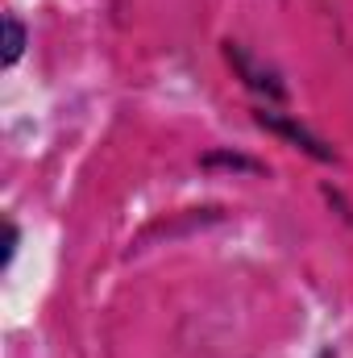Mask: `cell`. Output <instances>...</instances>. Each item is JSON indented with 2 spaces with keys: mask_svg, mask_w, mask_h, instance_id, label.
Wrapping results in <instances>:
<instances>
[{
  "mask_svg": "<svg viewBox=\"0 0 353 358\" xmlns=\"http://www.w3.org/2000/svg\"><path fill=\"white\" fill-rule=\"evenodd\" d=\"M4 34H8V42H4V63H17V55H21V42H25V34H21V25L8 17L4 21Z\"/></svg>",
  "mask_w": 353,
  "mask_h": 358,
  "instance_id": "6da1fadb",
  "label": "cell"
}]
</instances>
